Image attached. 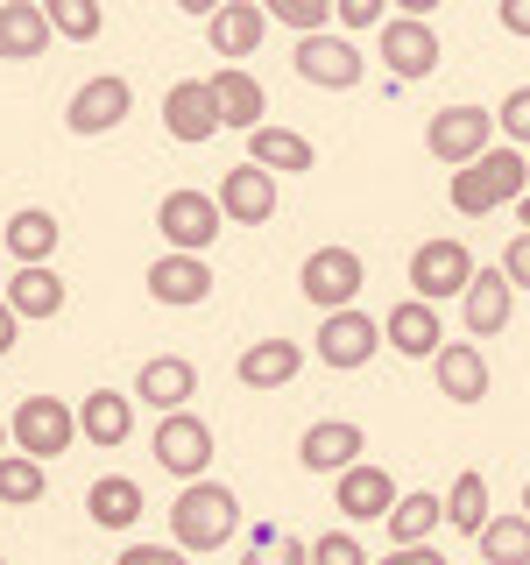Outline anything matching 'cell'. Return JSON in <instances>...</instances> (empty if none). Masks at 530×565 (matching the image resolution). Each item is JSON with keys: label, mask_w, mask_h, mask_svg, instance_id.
Here are the masks:
<instances>
[{"label": "cell", "mask_w": 530, "mask_h": 565, "mask_svg": "<svg viewBox=\"0 0 530 565\" xmlns=\"http://www.w3.org/2000/svg\"><path fill=\"white\" fill-rule=\"evenodd\" d=\"M234 530H241V494L226 488V481H191V488H177V502H170V544H177L184 558L234 544Z\"/></svg>", "instance_id": "obj_1"}, {"label": "cell", "mask_w": 530, "mask_h": 565, "mask_svg": "<svg viewBox=\"0 0 530 565\" xmlns=\"http://www.w3.org/2000/svg\"><path fill=\"white\" fill-rule=\"evenodd\" d=\"M530 199V156L523 149H488L474 170H459L453 177V212H467V220H488V212H502V205H523Z\"/></svg>", "instance_id": "obj_2"}, {"label": "cell", "mask_w": 530, "mask_h": 565, "mask_svg": "<svg viewBox=\"0 0 530 565\" xmlns=\"http://www.w3.org/2000/svg\"><path fill=\"white\" fill-rule=\"evenodd\" d=\"M495 135H502L495 128V106H474V99H453V106H438V114L424 120V149H432L446 170H474L488 149H502Z\"/></svg>", "instance_id": "obj_3"}, {"label": "cell", "mask_w": 530, "mask_h": 565, "mask_svg": "<svg viewBox=\"0 0 530 565\" xmlns=\"http://www.w3.org/2000/svg\"><path fill=\"white\" fill-rule=\"evenodd\" d=\"M220 226H226V212L212 191H163L156 199V234H163V255H205L212 241H220Z\"/></svg>", "instance_id": "obj_4"}, {"label": "cell", "mask_w": 530, "mask_h": 565, "mask_svg": "<svg viewBox=\"0 0 530 565\" xmlns=\"http://www.w3.org/2000/svg\"><path fill=\"white\" fill-rule=\"evenodd\" d=\"M297 290H305V305L318 311H353L361 305V290H368V262L353 255V247H311L305 255V269H297Z\"/></svg>", "instance_id": "obj_5"}, {"label": "cell", "mask_w": 530, "mask_h": 565, "mask_svg": "<svg viewBox=\"0 0 530 565\" xmlns=\"http://www.w3.org/2000/svg\"><path fill=\"white\" fill-rule=\"evenodd\" d=\"M149 452H156V467L170 473V481H205V467H212V424L199 411H177V417H156V431H149Z\"/></svg>", "instance_id": "obj_6"}, {"label": "cell", "mask_w": 530, "mask_h": 565, "mask_svg": "<svg viewBox=\"0 0 530 565\" xmlns=\"http://www.w3.org/2000/svg\"><path fill=\"white\" fill-rule=\"evenodd\" d=\"M8 438L22 446V459H57V452L78 446V411L57 396H22L8 417Z\"/></svg>", "instance_id": "obj_7"}, {"label": "cell", "mask_w": 530, "mask_h": 565, "mask_svg": "<svg viewBox=\"0 0 530 565\" xmlns=\"http://www.w3.org/2000/svg\"><path fill=\"white\" fill-rule=\"evenodd\" d=\"M481 276L474 269V255H467V241H453V234H432V241H417V255H411V290L424 297V305H446V297H467V282Z\"/></svg>", "instance_id": "obj_8"}, {"label": "cell", "mask_w": 530, "mask_h": 565, "mask_svg": "<svg viewBox=\"0 0 530 565\" xmlns=\"http://www.w3.org/2000/svg\"><path fill=\"white\" fill-rule=\"evenodd\" d=\"M382 347H389V340H382V318H368L361 305H353V311H332V318H318V340H311V353H318L326 367H340V375L368 367Z\"/></svg>", "instance_id": "obj_9"}, {"label": "cell", "mask_w": 530, "mask_h": 565, "mask_svg": "<svg viewBox=\"0 0 530 565\" xmlns=\"http://www.w3.org/2000/svg\"><path fill=\"white\" fill-rule=\"evenodd\" d=\"M128 114H135V85H128V78H114V71H99V78H85L78 93H71V106H64V128L93 141V135H114Z\"/></svg>", "instance_id": "obj_10"}, {"label": "cell", "mask_w": 530, "mask_h": 565, "mask_svg": "<svg viewBox=\"0 0 530 565\" xmlns=\"http://www.w3.org/2000/svg\"><path fill=\"white\" fill-rule=\"evenodd\" d=\"M290 64H297V78L318 85V93H353L361 85V43H347V35H305V43L290 50Z\"/></svg>", "instance_id": "obj_11"}, {"label": "cell", "mask_w": 530, "mask_h": 565, "mask_svg": "<svg viewBox=\"0 0 530 565\" xmlns=\"http://www.w3.org/2000/svg\"><path fill=\"white\" fill-rule=\"evenodd\" d=\"M375 50H382V64L396 71L403 85H411V78H432V71H438V29L424 22V14H389L382 35H375Z\"/></svg>", "instance_id": "obj_12"}, {"label": "cell", "mask_w": 530, "mask_h": 565, "mask_svg": "<svg viewBox=\"0 0 530 565\" xmlns=\"http://www.w3.org/2000/svg\"><path fill=\"white\" fill-rule=\"evenodd\" d=\"M361 452H368V438H361L353 417H318V424H305V438H297V467L332 473V481H340L347 467H361Z\"/></svg>", "instance_id": "obj_13"}, {"label": "cell", "mask_w": 530, "mask_h": 565, "mask_svg": "<svg viewBox=\"0 0 530 565\" xmlns=\"http://www.w3.org/2000/svg\"><path fill=\"white\" fill-rule=\"evenodd\" d=\"M212 199H220V212L234 226H269L276 205H283V191H276V177L262 170V163H234V170L220 177V191H212Z\"/></svg>", "instance_id": "obj_14"}, {"label": "cell", "mask_w": 530, "mask_h": 565, "mask_svg": "<svg viewBox=\"0 0 530 565\" xmlns=\"http://www.w3.org/2000/svg\"><path fill=\"white\" fill-rule=\"evenodd\" d=\"M199 396V367L184 361V353H149L135 375V403H149L156 417H177L184 403Z\"/></svg>", "instance_id": "obj_15"}, {"label": "cell", "mask_w": 530, "mask_h": 565, "mask_svg": "<svg viewBox=\"0 0 530 565\" xmlns=\"http://www.w3.org/2000/svg\"><path fill=\"white\" fill-rule=\"evenodd\" d=\"M163 128H170V141H191V149L226 128V120H220V99H212L205 78H177L170 93H163Z\"/></svg>", "instance_id": "obj_16"}, {"label": "cell", "mask_w": 530, "mask_h": 565, "mask_svg": "<svg viewBox=\"0 0 530 565\" xmlns=\"http://www.w3.org/2000/svg\"><path fill=\"white\" fill-rule=\"evenodd\" d=\"M382 340L396 347L403 361H438V353H446V318H438V305H424V297H403V305L382 318Z\"/></svg>", "instance_id": "obj_17"}, {"label": "cell", "mask_w": 530, "mask_h": 565, "mask_svg": "<svg viewBox=\"0 0 530 565\" xmlns=\"http://www.w3.org/2000/svg\"><path fill=\"white\" fill-rule=\"evenodd\" d=\"M141 282H149L156 305L191 311V305H205V297H212V262H205V255H156Z\"/></svg>", "instance_id": "obj_18"}, {"label": "cell", "mask_w": 530, "mask_h": 565, "mask_svg": "<svg viewBox=\"0 0 530 565\" xmlns=\"http://www.w3.org/2000/svg\"><path fill=\"white\" fill-rule=\"evenodd\" d=\"M332 502H340V516H353V523H389V509H396L403 494L375 459H361V467H347L340 481H332Z\"/></svg>", "instance_id": "obj_19"}, {"label": "cell", "mask_w": 530, "mask_h": 565, "mask_svg": "<svg viewBox=\"0 0 530 565\" xmlns=\"http://www.w3.org/2000/svg\"><path fill=\"white\" fill-rule=\"evenodd\" d=\"M205 35H212V50H220L226 64L247 71V57H255L262 35H269V8H255V0H220V14L205 22Z\"/></svg>", "instance_id": "obj_20"}, {"label": "cell", "mask_w": 530, "mask_h": 565, "mask_svg": "<svg viewBox=\"0 0 530 565\" xmlns=\"http://www.w3.org/2000/svg\"><path fill=\"white\" fill-rule=\"evenodd\" d=\"M459 318H467V340H495V332L517 318V282L502 269H481L467 282V297H459Z\"/></svg>", "instance_id": "obj_21"}, {"label": "cell", "mask_w": 530, "mask_h": 565, "mask_svg": "<svg viewBox=\"0 0 530 565\" xmlns=\"http://www.w3.org/2000/svg\"><path fill=\"white\" fill-rule=\"evenodd\" d=\"M0 241H8L14 269H50V255H57L64 226H57V212H50V205H22V212H8Z\"/></svg>", "instance_id": "obj_22"}, {"label": "cell", "mask_w": 530, "mask_h": 565, "mask_svg": "<svg viewBox=\"0 0 530 565\" xmlns=\"http://www.w3.org/2000/svg\"><path fill=\"white\" fill-rule=\"evenodd\" d=\"M205 85H212V99H220V120H226V128H247V135H255V128H269V120H262V114H269V93H262V78H255V71L220 64Z\"/></svg>", "instance_id": "obj_23"}, {"label": "cell", "mask_w": 530, "mask_h": 565, "mask_svg": "<svg viewBox=\"0 0 530 565\" xmlns=\"http://www.w3.org/2000/svg\"><path fill=\"white\" fill-rule=\"evenodd\" d=\"M50 8L43 0H8L0 8V64H35L50 50Z\"/></svg>", "instance_id": "obj_24"}, {"label": "cell", "mask_w": 530, "mask_h": 565, "mask_svg": "<svg viewBox=\"0 0 530 565\" xmlns=\"http://www.w3.org/2000/svg\"><path fill=\"white\" fill-rule=\"evenodd\" d=\"M78 438L99 446V452L128 446V438H135V396H120V388H93V396L78 403Z\"/></svg>", "instance_id": "obj_25"}, {"label": "cell", "mask_w": 530, "mask_h": 565, "mask_svg": "<svg viewBox=\"0 0 530 565\" xmlns=\"http://www.w3.org/2000/svg\"><path fill=\"white\" fill-rule=\"evenodd\" d=\"M141 481L135 473H99L93 488H85V516H93L99 530H135L141 523Z\"/></svg>", "instance_id": "obj_26"}, {"label": "cell", "mask_w": 530, "mask_h": 565, "mask_svg": "<svg viewBox=\"0 0 530 565\" xmlns=\"http://www.w3.org/2000/svg\"><path fill=\"white\" fill-rule=\"evenodd\" d=\"M432 382H438V396H446V403H481L488 396V353L481 347H446V353H438V361H432Z\"/></svg>", "instance_id": "obj_27"}, {"label": "cell", "mask_w": 530, "mask_h": 565, "mask_svg": "<svg viewBox=\"0 0 530 565\" xmlns=\"http://www.w3.org/2000/svg\"><path fill=\"white\" fill-rule=\"evenodd\" d=\"M297 367H305L297 340H255L234 361V375H241V388H283V382H297Z\"/></svg>", "instance_id": "obj_28"}, {"label": "cell", "mask_w": 530, "mask_h": 565, "mask_svg": "<svg viewBox=\"0 0 530 565\" xmlns=\"http://www.w3.org/2000/svg\"><path fill=\"white\" fill-rule=\"evenodd\" d=\"M247 163H262L269 177H305L318 163V149L297 128H255L247 135Z\"/></svg>", "instance_id": "obj_29"}, {"label": "cell", "mask_w": 530, "mask_h": 565, "mask_svg": "<svg viewBox=\"0 0 530 565\" xmlns=\"http://www.w3.org/2000/svg\"><path fill=\"white\" fill-rule=\"evenodd\" d=\"M64 276L57 269H14V282H8V311L22 318V326H35V318H57L64 311Z\"/></svg>", "instance_id": "obj_30"}, {"label": "cell", "mask_w": 530, "mask_h": 565, "mask_svg": "<svg viewBox=\"0 0 530 565\" xmlns=\"http://www.w3.org/2000/svg\"><path fill=\"white\" fill-rule=\"evenodd\" d=\"M446 523V494H403L396 509H389V537H396V552H411V544H424L432 530Z\"/></svg>", "instance_id": "obj_31"}, {"label": "cell", "mask_w": 530, "mask_h": 565, "mask_svg": "<svg viewBox=\"0 0 530 565\" xmlns=\"http://www.w3.org/2000/svg\"><path fill=\"white\" fill-rule=\"evenodd\" d=\"M446 523L453 530H467V537H481V530L495 523V502H488V481H481V473H459V481L446 488Z\"/></svg>", "instance_id": "obj_32"}, {"label": "cell", "mask_w": 530, "mask_h": 565, "mask_svg": "<svg viewBox=\"0 0 530 565\" xmlns=\"http://www.w3.org/2000/svg\"><path fill=\"white\" fill-rule=\"evenodd\" d=\"M474 544L488 565H530V516H495Z\"/></svg>", "instance_id": "obj_33"}, {"label": "cell", "mask_w": 530, "mask_h": 565, "mask_svg": "<svg viewBox=\"0 0 530 565\" xmlns=\"http://www.w3.org/2000/svg\"><path fill=\"white\" fill-rule=\"evenodd\" d=\"M43 488H50L43 459H22V452L0 459V509H29V502H43Z\"/></svg>", "instance_id": "obj_34"}, {"label": "cell", "mask_w": 530, "mask_h": 565, "mask_svg": "<svg viewBox=\"0 0 530 565\" xmlns=\"http://www.w3.org/2000/svg\"><path fill=\"white\" fill-rule=\"evenodd\" d=\"M241 565H311V544L305 537H276L269 523L247 530V558Z\"/></svg>", "instance_id": "obj_35"}, {"label": "cell", "mask_w": 530, "mask_h": 565, "mask_svg": "<svg viewBox=\"0 0 530 565\" xmlns=\"http://www.w3.org/2000/svg\"><path fill=\"white\" fill-rule=\"evenodd\" d=\"M43 8H50V29H57L64 43H99L106 14L93 8V0H43Z\"/></svg>", "instance_id": "obj_36"}, {"label": "cell", "mask_w": 530, "mask_h": 565, "mask_svg": "<svg viewBox=\"0 0 530 565\" xmlns=\"http://www.w3.org/2000/svg\"><path fill=\"white\" fill-rule=\"evenodd\" d=\"M262 8H269V22L297 29V43L305 35H332V0H262Z\"/></svg>", "instance_id": "obj_37"}, {"label": "cell", "mask_w": 530, "mask_h": 565, "mask_svg": "<svg viewBox=\"0 0 530 565\" xmlns=\"http://www.w3.org/2000/svg\"><path fill=\"white\" fill-rule=\"evenodd\" d=\"M495 128H502L509 149H523V156H530V85H517V93L495 106Z\"/></svg>", "instance_id": "obj_38"}, {"label": "cell", "mask_w": 530, "mask_h": 565, "mask_svg": "<svg viewBox=\"0 0 530 565\" xmlns=\"http://www.w3.org/2000/svg\"><path fill=\"white\" fill-rule=\"evenodd\" d=\"M311 565H375V558L361 552L353 530H326V537H311Z\"/></svg>", "instance_id": "obj_39"}, {"label": "cell", "mask_w": 530, "mask_h": 565, "mask_svg": "<svg viewBox=\"0 0 530 565\" xmlns=\"http://www.w3.org/2000/svg\"><path fill=\"white\" fill-rule=\"evenodd\" d=\"M332 22H340L347 35H361V29H375V35H382L389 14H382V0H332Z\"/></svg>", "instance_id": "obj_40"}, {"label": "cell", "mask_w": 530, "mask_h": 565, "mask_svg": "<svg viewBox=\"0 0 530 565\" xmlns=\"http://www.w3.org/2000/svg\"><path fill=\"white\" fill-rule=\"evenodd\" d=\"M517 290H530V234H509V247H502V262H495Z\"/></svg>", "instance_id": "obj_41"}, {"label": "cell", "mask_w": 530, "mask_h": 565, "mask_svg": "<svg viewBox=\"0 0 530 565\" xmlns=\"http://www.w3.org/2000/svg\"><path fill=\"white\" fill-rule=\"evenodd\" d=\"M114 565H191V558L177 552V544H128Z\"/></svg>", "instance_id": "obj_42"}, {"label": "cell", "mask_w": 530, "mask_h": 565, "mask_svg": "<svg viewBox=\"0 0 530 565\" xmlns=\"http://www.w3.org/2000/svg\"><path fill=\"white\" fill-rule=\"evenodd\" d=\"M375 565H446V552H432V544H411V552H389Z\"/></svg>", "instance_id": "obj_43"}, {"label": "cell", "mask_w": 530, "mask_h": 565, "mask_svg": "<svg viewBox=\"0 0 530 565\" xmlns=\"http://www.w3.org/2000/svg\"><path fill=\"white\" fill-rule=\"evenodd\" d=\"M502 29L509 35H530V0H502Z\"/></svg>", "instance_id": "obj_44"}, {"label": "cell", "mask_w": 530, "mask_h": 565, "mask_svg": "<svg viewBox=\"0 0 530 565\" xmlns=\"http://www.w3.org/2000/svg\"><path fill=\"white\" fill-rule=\"evenodd\" d=\"M14 340H22V318H14L8 297H0V353H14Z\"/></svg>", "instance_id": "obj_45"}, {"label": "cell", "mask_w": 530, "mask_h": 565, "mask_svg": "<svg viewBox=\"0 0 530 565\" xmlns=\"http://www.w3.org/2000/svg\"><path fill=\"white\" fill-rule=\"evenodd\" d=\"M517 220H523V234H530V199H523V205H517Z\"/></svg>", "instance_id": "obj_46"}, {"label": "cell", "mask_w": 530, "mask_h": 565, "mask_svg": "<svg viewBox=\"0 0 530 565\" xmlns=\"http://www.w3.org/2000/svg\"><path fill=\"white\" fill-rule=\"evenodd\" d=\"M0 459H8V424H0Z\"/></svg>", "instance_id": "obj_47"}, {"label": "cell", "mask_w": 530, "mask_h": 565, "mask_svg": "<svg viewBox=\"0 0 530 565\" xmlns=\"http://www.w3.org/2000/svg\"><path fill=\"white\" fill-rule=\"evenodd\" d=\"M523 516H530V481H523Z\"/></svg>", "instance_id": "obj_48"}, {"label": "cell", "mask_w": 530, "mask_h": 565, "mask_svg": "<svg viewBox=\"0 0 530 565\" xmlns=\"http://www.w3.org/2000/svg\"><path fill=\"white\" fill-rule=\"evenodd\" d=\"M0 565H8V558H0Z\"/></svg>", "instance_id": "obj_49"}]
</instances>
